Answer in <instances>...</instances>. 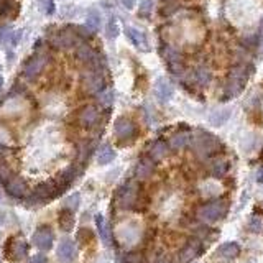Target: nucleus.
Masks as SVG:
<instances>
[{
	"instance_id": "obj_34",
	"label": "nucleus",
	"mask_w": 263,
	"mask_h": 263,
	"mask_svg": "<svg viewBox=\"0 0 263 263\" xmlns=\"http://www.w3.org/2000/svg\"><path fill=\"white\" fill-rule=\"evenodd\" d=\"M106 33H107V38H110V40H115L117 36H119V25H117V22L114 18H110L108 20V23H107V27H106Z\"/></svg>"
},
{
	"instance_id": "obj_45",
	"label": "nucleus",
	"mask_w": 263,
	"mask_h": 263,
	"mask_svg": "<svg viewBox=\"0 0 263 263\" xmlns=\"http://www.w3.org/2000/svg\"><path fill=\"white\" fill-rule=\"evenodd\" d=\"M153 7V0H143V3H141V10H140V15L145 16L147 15V12L150 14V10H152Z\"/></svg>"
},
{
	"instance_id": "obj_31",
	"label": "nucleus",
	"mask_w": 263,
	"mask_h": 263,
	"mask_svg": "<svg viewBox=\"0 0 263 263\" xmlns=\"http://www.w3.org/2000/svg\"><path fill=\"white\" fill-rule=\"evenodd\" d=\"M14 176V171H12V166L5 161V158L0 156V181L5 185V183Z\"/></svg>"
},
{
	"instance_id": "obj_41",
	"label": "nucleus",
	"mask_w": 263,
	"mask_h": 263,
	"mask_svg": "<svg viewBox=\"0 0 263 263\" xmlns=\"http://www.w3.org/2000/svg\"><path fill=\"white\" fill-rule=\"evenodd\" d=\"M40 7H41V10H43L46 15H51L53 12H54L53 0H40Z\"/></svg>"
},
{
	"instance_id": "obj_25",
	"label": "nucleus",
	"mask_w": 263,
	"mask_h": 263,
	"mask_svg": "<svg viewBox=\"0 0 263 263\" xmlns=\"http://www.w3.org/2000/svg\"><path fill=\"white\" fill-rule=\"evenodd\" d=\"M58 222H60V227H61V231H64V232H71L73 231V227H74V216H73V211L71 209H62L60 212V217H58Z\"/></svg>"
},
{
	"instance_id": "obj_28",
	"label": "nucleus",
	"mask_w": 263,
	"mask_h": 263,
	"mask_svg": "<svg viewBox=\"0 0 263 263\" xmlns=\"http://www.w3.org/2000/svg\"><path fill=\"white\" fill-rule=\"evenodd\" d=\"M114 158H115V152H114V148L108 147V145H104L97 153L99 165H108L110 161H114Z\"/></svg>"
},
{
	"instance_id": "obj_39",
	"label": "nucleus",
	"mask_w": 263,
	"mask_h": 263,
	"mask_svg": "<svg viewBox=\"0 0 263 263\" xmlns=\"http://www.w3.org/2000/svg\"><path fill=\"white\" fill-rule=\"evenodd\" d=\"M91 153H93V145L91 143H84L79 150V158H81V161H86L87 158L91 156Z\"/></svg>"
},
{
	"instance_id": "obj_14",
	"label": "nucleus",
	"mask_w": 263,
	"mask_h": 263,
	"mask_svg": "<svg viewBox=\"0 0 263 263\" xmlns=\"http://www.w3.org/2000/svg\"><path fill=\"white\" fill-rule=\"evenodd\" d=\"M58 258H60L61 262L64 263H69L73 262L74 258L77 257V248H76V244H74L71 239H62L60 242V245H58Z\"/></svg>"
},
{
	"instance_id": "obj_16",
	"label": "nucleus",
	"mask_w": 263,
	"mask_h": 263,
	"mask_svg": "<svg viewBox=\"0 0 263 263\" xmlns=\"http://www.w3.org/2000/svg\"><path fill=\"white\" fill-rule=\"evenodd\" d=\"M211 77H212V74H211L209 68L204 64L196 66V68L191 71V81H193L198 87H206L211 82Z\"/></svg>"
},
{
	"instance_id": "obj_1",
	"label": "nucleus",
	"mask_w": 263,
	"mask_h": 263,
	"mask_svg": "<svg viewBox=\"0 0 263 263\" xmlns=\"http://www.w3.org/2000/svg\"><path fill=\"white\" fill-rule=\"evenodd\" d=\"M250 73H252V66L247 64V62H237V64L229 71V77H227V82H225L224 95H222L224 101L242 93Z\"/></svg>"
},
{
	"instance_id": "obj_10",
	"label": "nucleus",
	"mask_w": 263,
	"mask_h": 263,
	"mask_svg": "<svg viewBox=\"0 0 263 263\" xmlns=\"http://www.w3.org/2000/svg\"><path fill=\"white\" fill-rule=\"evenodd\" d=\"M115 137L120 143H128L137 137V125L127 117H122L115 122Z\"/></svg>"
},
{
	"instance_id": "obj_21",
	"label": "nucleus",
	"mask_w": 263,
	"mask_h": 263,
	"mask_svg": "<svg viewBox=\"0 0 263 263\" xmlns=\"http://www.w3.org/2000/svg\"><path fill=\"white\" fill-rule=\"evenodd\" d=\"M125 35H127V38L130 40V43H132L135 48L147 49V40H145V35H143V33H141L140 30L128 27V28H125Z\"/></svg>"
},
{
	"instance_id": "obj_7",
	"label": "nucleus",
	"mask_w": 263,
	"mask_h": 263,
	"mask_svg": "<svg viewBox=\"0 0 263 263\" xmlns=\"http://www.w3.org/2000/svg\"><path fill=\"white\" fill-rule=\"evenodd\" d=\"M77 43H79V36L76 35L74 27H66L49 36V45L56 49H69L77 46Z\"/></svg>"
},
{
	"instance_id": "obj_49",
	"label": "nucleus",
	"mask_w": 263,
	"mask_h": 263,
	"mask_svg": "<svg viewBox=\"0 0 263 263\" xmlns=\"http://www.w3.org/2000/svg\"><path fill=\"white\" fill-rule=\"evenodd\" d=\"M5 153H8V148L5 147V145H2L0 143V156H3Z\"/></svg>"
},
{
	"instance_id": "obj_20",
	"label": "nucleus",
	"mask_w": 263,
	"mask_h": 263,
	"mask_svg": "<svg viewBox=\"0 0 263 263\" xmlns=\"http://www.w3.org/2000/svg\"><path fill=\"white\" fill-rule=\"evenodd\" d=\"M189 143H191V133L189 132H176L168 141L170 148L176 150V152H178V150L186 148Z\"/></svg>"
},
{
	"instance_id": "obj_46",
	"label": "nucleus",
	"mask_w": 263,
	"mask_h": 263,
	"mask_svg": "<svg viewBox=\"0 0 263 263\" xmlns=\"http://www.w3.org/2000/svg\"><path fill=\"white\" fill-rule=\"evenodd\" d=\"M28 263H48V258L45 257V255H41V253H38V255L31 257Z\"/></svg>"
},
{
	"instance_id": "obj_29",
	"label": "nucleus",
	"mask_w": 263,
	"mask_h": 263,
	"mask_svg": "<svg viewBox=\"0 0 263 263\" xmlns=\"http://www.w3.org/2000/svg\"><path fill=\"white\" fill-rule=\"evenodd\" d=\"M86 27L93 31H97L101 28V14L97 10H91L87 14V18H86Z\"/></svg>"
},
{
	"instance_id": "obj_36",
	"label": "nucleus",
	"mask_w": 263,
	"mask_h": 263,
	"mask_svg": "<svg viewBox=\"0 0 263 263\" xmlns=\"http://www.w3.org/2000/svg\"><path fill=\"white\" fill-rule=\"evenodd\" d=\"M258 41H260V38H258L257 35L244 36V38H242V46L247 48L248 51H250V49H255L258 46Z\"/></svg>"
},
{
	"instance_id": "obj_50",
	"label": "nucleus",
	"mask_w": 263,
	"mask_h": 263,
	"mask_svg": "<svg viewBox=\"0 0 263 263\" xmlns=\"http://www.w3.org/2000/svg\"><path fill=\"white\" fill-rule=\"evenodd\" d=\"M257 179H258V183H262V181H263V168H260V173H258Z\"/></svg>"
},
{
	"instance_id": "obj_26",
	"label": "nucleus",
	"mask_w": 263,
	"mask_h": 263,
	"mask_svg": "<svg viewBox=\"0 0 263 263\" xmlns=\"http://www.w3.org/2000/svg\"><path fill=\"white\" fill-rule=\"evenodd\" d=\"M229 171V163L224 160V158H216L214 161L211 163V174L216 178H222L227 174Z\"/></svg>"
},
{
	"instance_id": "obj_27",
	"label": "nucleus",
	"mask_w": 263,
	"mask_h": 263,
	"mask_svg": "<svg viewBox=\"0 0 263 263\" xmlns=\"http://www.w3.org/2000/svg\"><path fill=\"white\" fill-rule=\"evenodd\" d=\"M95 225H97L99 233H101L104 244L110 245V232H108V225H107V222H106V219H104V216H101V214L95 216Z\"/></svg>"
},
{
	"instance_id": "obj_2",
	"label": "nucleus",
	"mask_w": 263,
	"mask_h": 263,
	"mask_svg": "<svg viewBox=\"0 0 263 263\" xmlns=\"http://www.w3.org/2000/svg\"><path fill=\"white\" fill-rule=\"evenodd\" d=\"M191 148L198 156L201 158H211L214 153L220 150V141L217 137L211 135L206 130H198L194 135H191Z\"/></svg>"
},
{
	"instance_id": "obj_18",
	"label": "nucleus",
	"mask_w": 263,
	"mask_h": 263,
	"mask_svg": "<svg viewBox=\"0 0 263 263\" xmlns=\"http://www.w3.org/2000/svg\"><path fill=\"white\" fill-rule=\"evenodd\" d=\"M160 54L168 64H171V62H181L183 61L181 51H179L176 46H173V45L165 43V41L160 43Z\"/></svg>"
},
{
	"instance_id": "obj_42",
	"label": "nucleus",
	"mask_w": 263,
	"mask_h": 263,
	"mask_svg": "<svg viewBox=\"0 0 263 263\" xmlns=\"http://www.w3.org/2000/svg\"><path fill=\"white\" fill-rule=\"evenodd\" d=\"M22 30H16V31H12L10 38H8V46H16V43H18L20 40H22Z\"/></svg>"
},
{
	"instance_id": "obj_15",
	"label": "nucleus",
	"mask_w": 263,
	"mask_h": 263,
	"mask_svg": "<svg viewBox=\"0 0 263 263\" xmlns=\"http://www.w3.org/2000/svg\"><path fill=\"white\" fill-rule=\"evenodd\" d=\"M5 191L14 198H27L28 196V186L20 176H12L5 183Z\"/></svg>"
},
{
	"instance_id": "obj_38",
	"label": "nucleus",
	"mask_w": 263,
	"mask_h": 263,
	"mask_svg": "<svg viewBox=\"0 0 263 263\" xmlns=\"http://www.w3.org/2000/svg\"><path fill=\"white\" fill-rule=\"evenodd\" d=\"M124 263H145V258L139 252H130L124 257Z\"/></svg>"
},
{
	"instance_id": "obj_22",
	"label": "nucleus",
	"mask_w": 263,
	"mask_h": 263,
	"mask_svg": "<svg viewBox=\"0 0 263 263\" xmlns=\"http://www.w3.org/2000/svg\"><path fill=\"white\" fill-rule=\"evenodd\" d=\"M155 95L160 101L163 102H168L171 97H173V87L168 81H165V79H160V81L156 82L155 86Z\"/></svg>"
},
{
	"instance_id": "obj_40",
	"label": "nucleus",
	"mask_w": 263,
	"mask_h": 263,
	"mask_svg": "<svg viewBox=\"0 0 263 263\" xmlns=\"http://www.w3.org/2000/svg\"><path fill=\"white\" fill-rule=\"evenodd\" d=\"M74 30H76V35L82 40L91 38V36H93V33H94L93 30H89L87 27H74Z\"/></svg>"
},
{
	"instance_id": "obj_9",
	"label": "nucleus",
	"mask_w": 263,
	"mask_h": 263,
	"mask_svg": "<svg viewBox=\"0 0 263 263\" xmlns=\"http://www.w3.org/2000/svg\"><path fill=\"white\" fill-rule=\"evenodd\" d=\"M139 193H140L139 183L127 181L119 189V194H117V201H119V206L124 207V209H130V207H135V202H137V199H139Z\"/></svg>"
},
{
	"instance_id": "obj_48",
	"label": "nucleus",
	"mask_w": 263,
	"mask_h": 263,
	"mask_svg": "<svg viewBox=\"0 0 263 263\" xmlns=\"http://www.w3.org/2000/svg\"><path fill=\"white\" fill-rule=\"evenodd\" d=\"M120 2L125 8H133V5H135V0H120Z\"/></svg>"
},
{
	"instance_id": "obj_4",
	"label": "nucleus",
	"mask_w": 263,
	"mask_h": 263,
	"mask_svg": "<svg viewBox=\"0 0 263 263\" xmlns=\"http://www.w3.org/2000/svg\"><path fill=\"white\" fill-rule=\"evenodd\" d=\"M62 191L60 189V186L56 185V181H48V183H41L40 186H36V189L33 191L30 196H27V204L35 206V204H43L49 201V199L60 196Z\"/></svg>"
},
{
	"instance_id": "obj_47",
	"label": "nucleus",
	"mask_w": 263,
	"mask_h": 263,
	"mask_svg": "<svg viewBox=\"0 0 263 263\" xmlns=\"http://www.w3.org/2000/svg\"><path fill=\"white\" fill-rule=\"evenodd\" d=\"M155 263H173V260H171V257H168V255H161L156 258Z\"/></svg>"
},
{
	"instance_id": "obj_8",
	"label": "nucleus",
	"mask_w": 263,
	"mask_h": 263,
	"mask_svg": "<svg viewBox=\"0 0 263 263\" xmlns=\"http://www.w3.org/2000/svg\"><path fill=\"white\" fill-rule=\"evenodd\" d=\"M82 87L87 94H101L106 89V77L101 69H91L82 74Z\"/></svg>"
},
{
	"instance_id": "obj_3",
	"label": "nucleus",
	"mask_w": 263,
	"mask_h": 263,
	"mask_svg": "<svg viewBox=\"0 0 263 263\" xmlns=\"http://www.w3.org/2000/svg\"><path fill=\"white\" fill-rule=\"evenodd\" d=\"M49 61V54L46 49L43 48H38L35 51V54L28 60L27 62H25L23 66V76L27 79H35L38 77L41 73H43V69L46 68Z\"/></svg>"
},
{
	"instance_id": "obj_24",
	"label": "nucleus",
	"mask_w": 263,
	"mask_h": 263,
	"mask_svg": "<svg viewBox=\"0 0 263 263\" xmlns=\"http://www.w3.org/2000/svg\"><path fill=\"white\" fill-rule=\"evenodd\" d=\"M18 14V3L15 0H0V16L14 18Z\"/></svg>"
},
{
	"instance_id": "obj_32",
	"label": "nucleus",
	"mask_w": 263,
	"mask_h": 263,
	"mask_svg": "<svg viewBox=\"0 0 263 263\" xmlns=\"http://www.w3.org/2000/svg\"><path fill=\"white\" fill-rule=\"evenodd\" d=\"M229 117H231V110H219V112H216L214 115L209 117V122L214 125V127H220V125H224L227 122Z\"/></svg>"
},
{
	"instance_id": "obj_5",
	"label": "nucleus",
	"mask_w": 263,
	"mask_h": 263,
	"mask_svg": "<svg viewBox=\"0 0 263 263\" xmlns=\"http://www.w3.org/2000/svg\"><path fill=\"white\" fill-rule=\"evenodd\" d=\"M225 212H227V204H225L224 201H220V199H216V201H211V202H207V204H204V206L199 207L198 216L202 222L214 224V222H217V220L222 219V217L225 216Z\"/></svg>"
},
{
	"instance_id": "obj_30",
	"label": "nucleus",
	"mask_w": 263,
	"mask_h": 263,
	"mask_svg": "<svg viewBox=\"0 0 263 263\" xmlns=\"http://www.w3.org/2000/svg\"><path fill=\"white\" fill-rule=\"evenodd\" d=\"M28 253V244L23 239H18L16 242H14V257L15 260H22V258L27 257Z\"/></svg>"
},
{
	"instance_id": "obj_6",
	"label": "nucleus",
	"mask_w": 263,
	"mask_h": 263,
	"mask_svg": "<svg viewBox=\"0 0 263 263\" xmlns=\"http://www.w3.org/2000/svg\"><path fill=\"white\" fill-rule=\"evenodd\" d=\"M76 58L82 64H86L87 68L91 69H104L106 66V58L102 56L99 51H95L94 48H91L89 45H79L77 51H76Z\"/></svg>"
},
{
	"instance_id": "obj_23",
	"label": "nucleus",
	"mask_w": 263,
	"mask_h": 263,
	"mask_svg": "<svg viewBox=\"0 0 263 263\" xmlns=\"http://www.w3.org/2000/svg\"><path fill=\"white\" fill-rule=\"evenodd\" d=\"M217 252H219V255L225 258V260H233V258L239 257L240 247H239V244H235V242H227V244L220 245Z\"/></svg>"
},
{
	"instance_id": "obj_44",
	"label": "nucleus",
	"mask_w": 263,
	"mask_h": 263,
	"mask_svg": "<svg viewBox=\"0 0 263 263\" xmlns=\"http://www.w3.org/2000/svg\"><path fill=\"white\" fill-rule=\"evenodd\" d=\"M12 35V30L8 27H0V45L7 43L8 38H10Z\"/></svg>"
},
{
	"instance_id": "obj_51",
	"label": "nucleus",
	"mask_w": 263,
	"mask_h": 263,
	"mask_svg": "<svg viewBox=\"0 0 263 263\" xmlns=\"http://www.w3.org/2000/svg\"><path fill=\"white\" fill-rule=\"evenodd\" d=\"M3 86V77H2V73H0V87Z\"/></svg>"
},
{
	"instance_id": "obj_43",
	"label": "nucleus",
	"mask_w": 263,
	"mask_h": 263,
	"mask_svg": "<svg viewBox=\"0 0 263 263\" xmlns=\"http://www.w3.org/2000/svg\"><path fill=\"white\" fill-rule=\"evenodd\" d=\"M77 206H79V194H73L66 199V207H68V209L73 211V209H76Z\"/></svg>"
},
{
	"instance_id": "obj_19",
	"label": "nucleus",
	"mask_w": 263,
	"mask_h": 263,
	"mask_svg": "<svg viewBox=\"0 0 263 263\" xmlns=\"http://www.w3.org/2000/svg\"><path fill=\"white\" fill-rule=\"evenodd\" d=\"M168 153H170V145L161 139L153 141L152 147H150V150H148V156L153 158L155 161L166 158V156H168Z\"/></svg>"
},
{
	"instance_id": "obj_17",
	"label": "nucleus",
	"mask_w": 263,
	"mask_h": 263,
	"mask_svg": "<svg viewBox=\"0 0 263 263\" xmlns=\"http://www.w3.org/2000/svg\"><path fill=\"white\" fill-rule=\"evenodd\" d=\"M155 173V160L150 156H143L137 165L135 174L139 179H148L152 174Z\"/></svg>"
},
{
	"instance_id": "obj_35",
	"label": "nucleus",
	"mask_w": 263,
	"mask_h": 263,
	"mask_svg": "<svg viewBox=\"0 0 263 263\" xmlns=\"http://www.w3.org/2000/svg\"><path fill=\"white\" fill-rule=\"evenodd\" d=\"M97 95H99V104L104 107H108L112 102H114V93H112L110 89H104L102 93Z\"/></svg>"
},
{
	"instance_id": "obj_13",
	"label": "nucleus",
	"mask_w": 263,
	"mask_h": 263,
	"mask_svg": "<svg viewBox=\"0 0 263 263\" xmlns=\"http://www.w3.org/2000/svg\"><path fill=\"white\" fill-rule=\"evenodd\" d=\"M202 253V244L201 240L198 239H191L185 247L181 248V253H179V260L181 263H189L193 262L196 257Z\"/></svg>"
},
{
	"instance_id": "obj_37",
	"label": "nucleus",
	"mask_w": 263,
	"mask_h": 263,
	"mask_svg": "<svg viewBox=\"0 0 263 263\" xmlns=\"http://www.w3.org/2000/svg\"><path fill=\"white\" fill-rule=\"evenodd\" d=\"M250 231L252 232H255V233H258V232H262V229H263V220H262V217L260 216H252L250 217Z\"/></svg>"
},
{
	"instance_id": "obj_11",
	"label": "nucleus",
	"mask_w": 263,
	"mask_h": 263,
	"mask_svg": "<svg viewBox=\"0 0 263 263\" xmlns=\"http://www.w3.org/2000/svg\"><path fill=\"white\" fill-rule=\"evenodd\" d=\"M99 120H101V112H99V108L93 106V104L84 106L81 108V112H79V124L86 128H93Z\"/></svg>"
},
{
	"instance_id": "obj_12",
	"label": "nucleus",
	"mask_w": 263,
	"mask_h": 263,
	"mask_svg": "<svg viewBox=\"0 0 263 263\" xmlns=\"http://www.w3.org/2000/svg\"><path fill=\"white\" fill-rule=\"evenodd\" d=\"M53 239H54V233L48 225H43V227H40L38 231L33 233V244H35L40 250L51 248L53 247Z\"/></svg>"
},
{
	"instance_id": "obj_33",
	"label": "nucleus",
	"mask_w": 263,
	"mask_h": 263,
	"mask_svg": "<svg viewBox=\"0 0 263 263\" xmlns=\"http://www.w3.org/2000/svg\"><path fill=\"white\" fill-rule=\"evenodd\" d=\"M174 12H178V3L174 2V0H166L160 8V15L163 16H170L173 15Z\"/></svg>"
}]
</instances>
